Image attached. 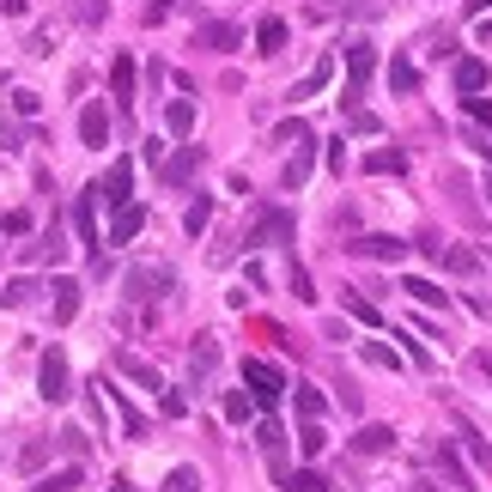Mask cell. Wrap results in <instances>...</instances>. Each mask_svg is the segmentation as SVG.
Wrapping results in <instances>:
<instances>
[{"mask_svg": "<svg viewBox=\"0 0 492 492\" xmlns=\"http://www.w3.org/2000/svg\"><path fill=\"white\" fill-rule=\"evenodd\" d=\"M371 73H377V49H371V43H365V36H359V43H347V98H341V109H359V98H365V79H371Z\"/></svg>", "mask_w": 492, "mask_h": 492, "instance_id": "obj_2", "label": "cell"}, {"mask_svg": "<svg viewBox=\"0 0 492 492\" xmlns=\"http://www.w3.org/2000/svg\"><path fill=\"white\" fill-rule=\"evenodd\" d=\"M292 407H298V420H322V414H328V395L311 389V383H298L292 389Z\"/></svg>", "mask_w": 492, "mask_h": 492, "instance_id": "obj_24", "label": "cell"}, {"mask_svg": "<svg viewBox=\"0 0 492 492\" xmlns=\"http://www.w3.org/2000/svg\"><path fill=\"white\" fill-rule=\"evenodd\" d=\"M462 444H468V456H474V462L492 474V444H487V438H480V432H462Z\"/></svg>", "mask_w": 492, "mask_h": 492, "instance_id": "obj_41", "label": "cell"}, {"mask_svg": "<svg viewBox=\"0 0 492 492\" xmlns=\"http://www.w3.org/2000/svg\"><path fill=\"white\" fill-rule=\"evenodd\" d=\"M73 487H79V462H68V468H55V474L36 480V492H73Z\"/></svg>", "mask_w": 492, "mask_h": 492, "instance_id": "obj_33", "label": "cell"}, {"mask_svg": "<svg viewBox=\"0 0 492 492\" xmlns=\"http://www.w3.org/2000/svg\"><path fill=\"white\" fill-rule=\"evenodd\" d=\"M462 109H468V122L492 128V98H480V92H474V98H462Z\"/></svg>", "mask_w": 492, "mask_h": 492, "instance_id": "obj_43", "label": "cell"}, {"mask_svg": "<svg viewBox=\"0 0 492 492\" xmlns=\"http://www.w3.org/2000/svg\"><path fill=\"white\" fill-rule=\"evenodd\" d=\"M389 92H395V98H407V92H420V68H414L407 55H395V61H389Z\"/></svg>", "mask_w": 492, "mask_h": 492, "instance_id": "obj_22", "label": "cell"}, {"mask_svg": "<svg viewBox=\"0 0 492 492\" xmlns=\"http://www.w3.org/2000/svg\"><path fill=\"white\" fill-rule=\"evenodd\" d=\"M122 292H128V304H152V298L176 292V274H171V268H152V262H141V268H128Z\"/></svg>", "mask_w": 492, "mask_h": 492, "instance_id": "obj_1", "label": "cell"}, {"mask_svg": "<svg viewBox=\"0 0 492 492\" xmlns=\"http://www.w3.org/2000/svg\"><path fill=\"white\" fill-rule=\"evenodd\" d=\"M68 389H73L68 352H61V347H49V352H43V365H36V395H43V401H55V407H61V401H68Z\"/></svg>", "mask_w": 492, "mask_h": 492, "instance_id": "obj_3", "label": "cell"}, {"mask_svg": "<svg viewBox=\"0 0 492 492\" xmlns=\"http://www.w3.org/2000/svg\"><path fill=\"white\" fill-rule=\"evenodd\" d=\"M43 462H49V444H31V450H25V456H19V468H25V474H31V468H43Z\"/></svg>", "mask_w": 492, "mask_h": 492, "instance_id": "obj_47", "label": "cell"}, {"mask_svg": "<svg viewBox=\"0 0 492 492\" xmlns=\"http://www.w3.org/2000/svg\"><path fill=\"white\" fill-rule=\"evenodd\" d=\"M165 492H201V474L195 468H171L165 474Z\"/></svg>", "mask_w": 492, "mask_h": 492, "instance_id": "obj_40", "label": "cell"}, {"mask_svg": "<svg viewBox=\"0 0 492 492\" xmlns=\"http://www.w3.org/2000/svg\"><path fill=\"white\" fill-rule=\"evenodd\" d=\"M49 292H55V322H73V317H79V286H73V280H55Z\"/></svg>", "mask_w": 492, "mask_h": 492, "instance_id": "obj_27", "label": "cell"}, {"mask_svg": "<svg viewBox=\"0 0 492 492\" xmlns=\"http://www.w3.org/2000/svg\"><path fill=\"white\" fill-rule=\"evenodd\" d=\"M201 165H207V152H201V146H176L171 158L158 165V176H165V189H189Z\"/></svg>", "mask_w": 492, "mask_h": 492, "instance_id": "obj_5", "label": "cell"}, {"mask_svg": "<svg viewBox=\"0 0 492 492\" xmlns=\"http://www.w3.org/2000/svg\"><path fill=\"white\" fill-rule=\"evenodd\" d=\"M292 141H311V128H304V122H280V128H274V146H292Z\"/></svg>", "mask_w": 492, "mask_h": 492, "instance_id": "obj_45", "label": "cell"}, {"mask_svg": "<svg viewBox=\"0 0 492 492\" xmlns=\"http://www.w3.org/2000/svg\"><path fill=\"white\" fill-rule=\"evenodd\" d=\"M255 444H262V456L274 462V474L286 468V432H280V420H262L255 425Z\"/></svg>", "mask_w": 492, "mask_h": 492, "instance_id": "obj_14", "label": "cell"}, {"mask_svg": "<svg viewBox=\"0 0 492 492\" xmlns=\"http://www.w3.org/2000/svg\"><path fill=\"white\" fill-rule=\"evenodd\" d=\"M407 492H438V487H407Z\"/></svg>", "mask_w": 492, "mask_h": 492, "instance_id": "obj_53", "label": "cell"}, {"mask_svg": "<svg viewBox=\"0 0 492 492\" xmlns=\"http://www.w3.org/2000/svg\"><path fill=\"white\" fill-rule=\"evenodd\" d=\"M438 262H444V268H450V274H480V255H474V249H450L444 244V255H438Z\"/></svg>", "mask_w": 492, "mask_h": 492, "instance_id": "obj_31", "label": "cell"}, {"mask_svg": "<svg viewBox=\"0 0 492 492\" xmlns=\"http://www.w3.org/2000/svg\"><path fill=\"white\" fill-rule=\"evenodd\" d=\"M98 195H104L109 207L122 213L128 201H134V165H128V158H116V165L104 171V182H98Z\"/></svg>", "mask_w": 492, "mask_h": 492, "instance_id": "obj_6", "label": "cell"}, {"mask_svg": "<svg viewBox=\"0 0 492 492\" xmlns=\"http://www.w3.org/2000/svg\"><path fill=\"white\" fill-rule=\"evenodd\" d=\"M141 225H146V207H141V201H128V207L116 213V225H109V244H134Z\"/></svg>", "mask_w": 492, "mask_h": 492, "instance_id": "obj_18", "label": "cell"}, {"mask_svg": "<svg viewBox=\"0 0 492 492\" xmlns=\"http://www.w3.org/2000/svg\"><path fill=\"white\" fill-rule=\"evenodd\" d=\"M31 298H36V280H12L6 292H0V304H6V311H19V304H31Z\"/></svg>", "mask_w": 492, "mask_h": 492, "instance_id": "obj_37", "label": "cell"}, {"mask_svg": "<svg viewBox=\"0 0 492 492\" xmlns=\"http://www.w3.org/2000/svg\"><path fill=\"white\" fill-rule=\"evenodd\" d=\"M352 450H359V456H389V450H395V432H389V425H359Z\"/></svg>", "mask_w": 492, "mask_h": 492, "instance_id": "obj_16", "label": "cell"}, {"mask_svg": "<svg viewBox=\"0 0 492 492\" xmlns=\"http://www.w3.org/2000/svg\"><path fill=\"white\" fill-rule=\"evenodd\" d=\"M462 12L474 19V12H492V0H462Z\"/></svg>", "mask_w": 492, "mask_h": 492, "instance_id": "obj_50", "label": "cell"}, {"mask_svg": "<svg viewBox=\"0 0 492 492\" xmlns=\"http://www.w3.org/2000/svg\"><path fill=\"white\" fill-rule=\"evenodd\" d=\"M109 98H116L122 116L134 109V55L128 49H116V61H109Z\"/></svg>", "mask_w": 492, "mask_h": 492, "instance_id": "obj_7", "label": "cell"}, {"mask_svg": "<svg viewBox=\"0 0 492 492\" xmlns=\"http://www.w3.org/2000/svg\"><path fill=\"white\" fill-rule=\"evenodd\" d=\"M158 6H165V12H171V0H158Z\"/></svg>", "mask_w": 492, "mask_h": 492, "instance_id": "obj_54", "label": "cell"}, {"mask_svg": "<svg viewBox=\"0 0 492 492\" xmlns=\"http://www.w3.org/2000/svg\"><path fill=\"white\" fill-rule=\"evenodd\" d=\"M328 79H335V61H328V55H322L317 68L304 73V79H298V85H292V104H304V98H317L322 85H328Z\"/></svg>", "mask_w": 492, "mask_h": 492, "instance_id": "obj_19", "label": "cell"}, {"mask_svg": "<svg viewBox=\"0 0 492 492\" xmlns=\"http://www.w3.org/2000/svg\"><path fill=\"white\" fill-rule=\"evenodd\" d=\"M116 377H128V383H141V389H152V395H165V377L146 365L141 352H116Z\"/></svg>", "mask_w": 492, "mask_h": 492, "instance_id": "obj_10", "label": "cell"}, {"mask_svg": "<svg viewBox=\"0 0 492 492\" xmlns=\"http://www.w3.org/2000/svg\"><path fill=\"white\" fill-rule=\"evenodd\" d=\"M249 244H292V213H286V207L255 213V225H249Z\"/></svg>", "mask_w": 492, "mask_h": 492, "instance_id": "obj_8", "label": "cell"}, {"mask_svg": "<svg viewBox=\"0 0 492 492\" xmlns=\"http://www.w3.org/2000/svg\"><path fill=\"white\" fill-rule=\"evenodd\" d=\"M79 25H104V0H68Z\"/></svg>", "mask_w": 492, "mask_h": 492, "instance_id": "obj_42", "label": "cell"}, {"mask_svg": "<svg viewBox=\"0 0 492 492\" xmlns=\"http://www.w3.org/2000/svg\"><path fill=\"white\" fill-rule=\"evenodd\" d=\"M36 104H43L36 92H12V109H19V116H36Z\"/></svg>", "mask_w": 492, "mask_h": 492, "instance_id": "obj_48", "label": "cell"}, {"mask_svg": "<svg viewBox=\"0 0 492 492\" xmlns=\"http://www.w3.org/2000/svg\"><path fill=\"white\" fill-rule=\"evenodd\" d=\"M79 141L85 146H109V104H85L79 109Z\"/></svg>", "mask_w": 492, "mask_h": 492, "instance_id": "obj_13", "label": "cell"}, {"mask_svg": "<svg viewBox=\"0 0 492 492\" xmlns=\"http://www.w3.org/2000/svg\"><path fill=\"white\" fill-rule=\"evenodd\" d=\"M195 43L213 49V55H225V49H238V43H244V31H238V25H225V19H207V25L195 31Z\"/></svg>", "mask_w": 492, "mask_h": 492, "instance_id": "obj_12", "label": "cell"}, {"mask_svg": "<svg viewBox=\"0 0 492 492\" xmlns=\"http://www.w3.org/2000/svg\"><path fill=\"white\" fill-rule=\"evenodd\" d=\"M347 311H352V317H359V322H371V328L383 322V311H377L371 298H359V286H347Z\"/></svg>", "mask_w": 492, "mask_h": 492, "instance_id": "obj_35", "label": "cell"}, {"mask_svg": "<svg viewBox=\"0 0 492 492\" xmlns=\"http://www.w3.org/2000/svg\"><path fill=\"white\" fill-rule=\"evenodd\" d=\"M109 407H116V420H122V432H128V438H146V420L134 414V401H128L122 389H109Z\"/></svg>", "mask_w": 492, "mask_h": 492, "instance_id": "obj_25", "label": "cell"}, {"mask_svg": "<svg viewBox=\"0 0 492 492\" xmlns=\"http://www.w3.org/2000/svg\"><path fill=\"white\" fill-rule=\"evenodd\" d=\"M401 292H407L414 304H425V311H444V304H450V292H444V286H432V280H407Z\"/></svg>", "mask_w": 492, "mask_h": 492, "instance_id": "obj_26", "label": "cell"}, {"mask_svg": "<svg viewBox=\"0 0 492 492\" xmlns=\"http://www.w3.org/2000/svg\"><path fill=\"white\" fill-rule=\"evenodd\" d=\"M480 371H487V377H492V352H480Z\"/></svg>", "mask_w": 492, "mask_h": 492, "instance_id": "obj_52", "label": "cell"}, {"mask_svg": "<svg viewBox=\"0 0 492 492\" xmlns=\"http://www.w3.org/2000/svg\"><path fill=\"white\" fill-rule=\"evenodd\" d=\"M73 231H79V244L98 255V244H104V238H98V213H92V195H79V201H73Z\"/></svg>", "mask_w": 492, "mask_h": 492, "instance_id": "obj_15", "label": "cell"}, {"mask_svg": "<svg viewBox=\"0 0 492 492\" xmlns=\"http://www.w3.org/2000/svg\"><path fill=\"white\" fill-rule=\"evenodd\" d=\"M207 219H213V195H195L189 213H182V231H189V238H201V231H207Z\"/></svg>", "mask_w": 492, "mask_h": 492, "instance_id": "obj_28", "label": "cell"}, {"mask_svg": "<svg viewBox=\"0 0 492 492\" xmlns=\"http://www.w3.org/2000/svg\"><path fill=\"white\" fill-rule=\"evenodd\" d=\"M213 365H219V341L213 335H195V347H189V383H207Z\"/></svg>", "mask_w": 492, "mask_h": 492, "instance_id": "obj_11", "label": "cell"}, {"mask_svg": "<svg viewBox=\"0 0 492 492\" xmlns=\"http://www.w3.org/2000/svg\"><path fill=\"white\" fill-rule=\"evenodd\" d=\"M352 255H365V262H401L414 244H401V238H383V231H371V238H352Z\"/></svg>", "mask_w": 492, "mask_h": 492, "instance_id": "obj_9", "label": "cell"}, {"mask_svg": "<svg viewBox=\"0 0 492 492\" xmlns=\"http://www.w3.org/2000/svg\"><path fill=\"white\" fill-rule=\"evenodd\" d=\"M365 365H377V371H401V352L383 347V341H365Z\"/></svg>", "mask_w": 492, "mask_h": 492, "instance_id": "obj_34", "label": "cell"}, {"mask_svg": "<svg viewBox=\"0 0 492 492\" xmlns=\"http://www.w3.org/2000/svg\"><path fill=\"white\" fill-rule=\"evenodd\" d=\"M61 231H43V244H31V262H61Z\"/></svg>", "mask_w": 492, "mask_h": 492, "instance_id": "obj_39", "label": "cell"}, {"mask_svg": "<svg viewBox=\"0 0 492 492\" xmlns=\"http://www.w3.org/2000/svg\"><path fill=\"white\" fill-rule=\"evenodd\" d=\"M311 171H317V152H311V146H304V152H298V158H292V165H286V189H304V182H311Z\"/></svg>", "mask_w": 492, "mask_h": 492, "instance_id": "obj_30", "label": "cell"}, {"mask_svg": "<svg viewBox=\"0 0 492 492\" xmlns=\"http://www.w3.org/2000/svg\"><path fill=\"white\" fill-rule=\"evenodd\" d=\"M249 414H255V395L249 389H231L225 395V420H249Z\"/></svg>", "mask_w": 492, "mask_h": 492, "instance_id": "obj_36", "label": "cell"}, {"mask_svg": "<svg viewBox=\"0 0 492 492\" xmlns=\"http://www.w3.org/2000/svg\"><path fill=\"white\" fill-rule=\"evenodd\" d=\"M438 468H444V480H450V487H468V468H462V456L456 450H450V444H438Z\"/></svg>", "mask_w": 492, "mask_h": 492, "instance_id": "obj_32", "label": "cell"}, {"mask_svg": "<svg viewBox=\"0 0 492 492\" xmlns=\"http://www.w3.org/2000/svg\"><path fill=\"white\" fill-rule=\"evenodd\" d=\"M31 225H36V219H31V213H25V207H12V213H6V219H0V231H6V238H25Z\"/></svg>", "mask_w": 492, "mask_h": 492, "instance_id": "obj_44", "label": "cell"}, {"mask_svg": "<svg viewBox=\"0 0 492 492\" xmlns=\"http://www.w3.org/2000/svg\"><path fill=\"white\" fill-rule=\"evenodd\" d=\"M0 12L6 19H25V0H0Z\"/></svg>", "mask_w": 492, "mask_h": 492, "instance_id": "obj_49", "label": "cell"}, {"mask_svg": "<svg viewBox=\"0 0 492 492\" xmlns=\"http://www.w3.org/2000/svg\"><path fill=\"white\" fill-rule=\"evenodd\" d=\"M255 55H286V19H262L255 25Z\"/></svg>", "mask_w": 492, "mask_h": 492, "instance_id": "obj_21", "label": "cell"}, {"mask_svg": "<svg viewBox=\"0 0 492 492\" xmlns=\"http://www.w3.org/2000/svg\"><path fill=\"white\" fill-rule=\"evenodd\" d=\"M244 383H249V395H255V407H280V395H286L280 365H268V359H244Z\"/></svg>", "mask_w": 492, "mask_h": 492, "instance_id": "obj_4", "label": "cell"}, {"mask_svg": "<svg viewBox=\"0 0 492 492\" xmlns=\"http://www.w3.org/2000/svg\"><path fill=\"white\" fill-rule=\"evenodd\" d=\"M487 79H492V68H487V61H474V55H462V61H456V92H462V98L487 92Z\"/></svg>", "mask_w": 492, "mask_h": 492, "instance_id": "obj_17", "label": "cell"}, {"mask_svg": "<svg viewBox=\"0 0 492 492\" xmlns=\"http://www.w3.org/2000/svg\"><path fill=\"white\" fill-rule=\"evenodd\" d=\"M165 128H171L176 141H189V128H195V104H189V98H176V104L165 109Z\"/></svg>", "mask_w": 492, "mask_h": 492, "instance_id": "obj_29", "label": "cell"}, {"mask_svg": "<svg viewBox=\"0 0 492 492\" xmlns=\"http://www.w3.org/2000/svg\"><path fill=\"white\" fill-rule=\"evenodd\" d=\"M274 480H280L286 492H328V480H322L317 468H280Z\"/></svg>", "mask_w": 492, "mask_h": 492, "instance_id": "obj_23", "label": "cell"}, {"mask_svg": "<svg viewBox=\"0 0 492 492\" xmlns=\"http://www.w3.org/2000/svg\"><path fill=\"white\" fill-rule=\"evenodd\" d=\"M109 492H141V487H134V480H116V487H109Z\"/></svg>", "mask_w": 492, "mask_h": 492, "instance_id": "obj_51", "label": "cell"}, {"mask_svg": "<svg viewBox=\"0 0 492 492\" xmlns=\"http://www.w3.org/2000/svg\"><path fill=\"white\" fill-rule=\"evenodd\" d=\"M322 444H328V432H322L317 420H304V432H298V450H304V456H322Z\"/></svg>", "mask_w": 492, "mask_h": 492, "instance_id": "obj_38", "label": "cell"}, {"mask_svg": "<svg viewBox=\"0 0 492 492\" xmlns=\"http://www.w3.org/2000/svg\"><path fill=\"white\" fill-rule=\"evenodd\" d=\"M365 171L371 176H401L407 171V152H401V146H377V152L365 158Z\"/></svg>", "mask_w": 492, "mask_h": 492, "instance_id": "obj_20", "label": "cell"}, {"mask_svg": "<svg viewBox=\"0 0 492 492\" xmlns=\"http://www.w3.org/2000/svg\"><path fill=\"white\" fill-rule=\"evenodd\" d=\"M292 298H304V304H311V298H317V286H311V274H304V268H298V262H292Z\"/></svg>", "mask_w": 492, "mask_h": 492, "instance_id": "obj_46", "label": "cell"}]
</instances>
